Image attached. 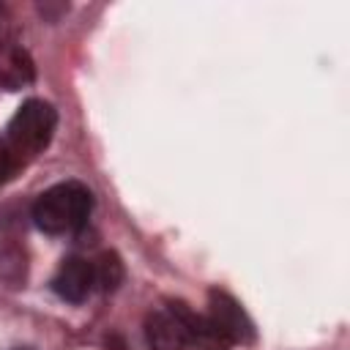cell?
Wrapping results in <instances>:
<instances>
[{"label":"cell","mask_w":350,"mask_h":350,"mask_svg":"<svg viewBox=\"0 0 350 350\" xmlns=\"http://www.w3.org/2000/svg\"><path fill=\"white\" fill-rule=\"evenodd\" d=\"M208 317L213 320V325L235 345V342H252L254 339V325L246 317V312L241 309V304L227 295L224 290H211L208 293Z\"/></svg>","instance_id":"obj_3"},{"label":"cell","mask_w":350,"mask_h":350,"mask_svg":"<svg viewBox=\"0 0 350 350\" xmlns=\"http://www.w3.org/2000/svg\"><path fill=\"white\" fill-rule=\"evenodd\" d=\"M33 79H36V66L27 49L0 38V88L19 90V88H27Z\"/></svg>","instance_id":"obj_7"},{"label":"cell","mask_w":350,"mask_h":350,"mask_svg":"<svg viewBox=\"0 0 350 350\" xmlns=\"http://www.w3.org/2000/svg\"><path fill=\"white\" fill-rule=\"evenodd\" d=\"M170 306L180 317V323H183V328L189 334L191 347H197V350H230L232 347V342L213 325V320L208 314H200V312L189 309L183 301H170Z\"/></svg>","instance_id":"obj_5"},{"label":"cell","mask_w":350,"mask_h":350,"mask_svg":"<svg viewBox=\"0 0 350 350\" xmlns=\"http://www.w3.org/2000/svg\"><path fill=\"white\" fill-rule=\"evenodd\" d=\"M22 164H25V161L16 156V150L8 145V139L0 137V189L16 175V170H19Z\"/></svg>","instance_id":"obj_10"},{"label":"cell","mask_w":350,"mask_h":350,"mask_svg":"<svg viewBox=\"0 0 350 350\" xmlns=\"http://www.w3.org/2000/svg\"><path fill=\"white\" fill-rule=\"evenodd\" d=\"M27 279V254L19 243H0V282L8 287H19Z\"/></svg>","instance_id":"obj_8"},{"label":"cell","mask_w":350,"mask_h":350,"mask_svg":"<svg viewBox=\"0 0 350 350\" xmlns=\"http://www.w3.org/2000/svg\"><path fill=\"white\" fill-rule=\"evenodd\" d=\"M93 211V194L77 183L66 180L52 189H46L36 202H33V221L38 230L49 235H66L79 230Z\"/></svg>","instance_id":"obj_1"},{"label":"cell","mask_w":350,"mask_h":350,"mask_svg":"<svg viewBox=\"0 0 350 350\" xmlns=\"http://www.w3.org/2000/svg\"><path fill=\"white\" fill-rule=\"evenodd\" d=\"M145 339L150 350H189V334L172 306L153 309L145 317Z\"/></svg>","instance_id":"obj_4"},{"label":"cell","mask_w":350,"mask_h":350,"mask_svg":"<svg viewBox=\"0 0 350 350\" xmlns=\"http://www.w3.org/2000/svg\"><path fill=\"white\" fill-rule=\"evenodd\" d=\"M93 265V284H98V290L104 293H112L120 287L123 282V262L115 252H104Z\"/></svg>","instance_id":"obj_9"},{"label":"cell","mask_w":350,"mask_h":350,"mask_svg":"<svg viewBox=\"0 0 350 350\" xmlns=\"http://www.w3.org/2000/svg\"><path fill=\"white\" fill-rule=\"evenodd\" d=\"M52 290L68 304H82L93 290V265L82 257L63 260L52 279Z\"/></svg>","instance_id":"obj_6"},{"label":"cell","mask_w":350,"mask_h":350,"mask_svg":"<svg viewBox=\"0 0 350 350\" xmlns=\"http://www.w3.org/2000/svg\"><path fill=\"white\" fill-rule=\"evenodd\" d=\"M57 126V112L52 104L41 101V98H27L11 118L8 123V145L16 150V156L33 159L38 153H44V148L52 142Z\"/></svg>","instance_id":"obj_2"}]
</instances>
